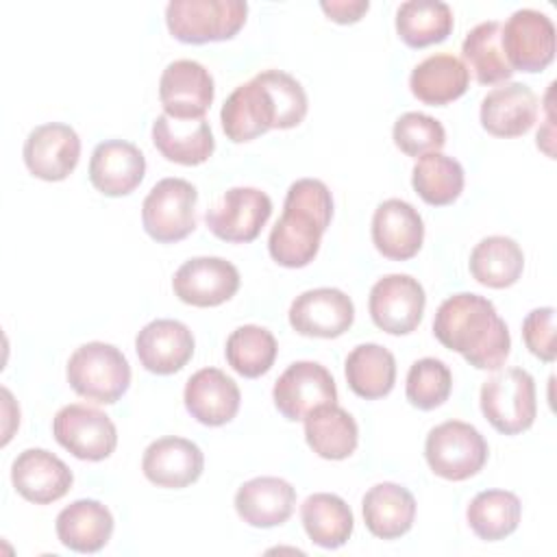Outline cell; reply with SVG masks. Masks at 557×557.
<instances>
[{"mask_svg": "<svg viewBox=\"0 0 557 557\" xmlns=\"http://www.w3.org/2000/svg\"><path fill=\"white\" fill-rule=\"evenodd\" d=\"M309 109L305 87L283 70H265L233 89L220 111L224 135L244 144L270 128L298 126Z\"/></svg>", "mask_w": 557, "mask_h": 557, "instance_id": "6da1fadb", "label": "cell"}, {"mask_svg": "<svg viewBox=\"0 0 557 557\" xmlns=\"http://www.w3.org/2000/svg\"><path fill=\"white\" fill-rule=\"evenodd\" d=\"M433 335L444 348L463 355L476 370H498L511 350L509 329L494 302L468 292L448 296L437 307Z\"/></svg>", "mask_w": 557, "mask_h": 557, "instance_id": "7a4b0ae2", "label": "cell"}, {"mask_svg": "<svg viewBox=\"0 0 557 557\" xmlns=\"http://www.w3.org/2000/svg\"><path fill=\"white\" fill-rule=\"evenodd\" d=\"M333 218V198L329 187L318 178H298L289 185L283 213L270 231V257L283 268L309 265L322 235Z\"/></svg>", "mask_w": 557, "mask_h": 557, "instance_id": "3957f363", "label": "cell"}, {"mask_svg": "<svg viewBox=\"0 0 557 557\" xmlns=\"http://www.w3.org/2000/svg\"><path fill=\"white\" fill-rule=\"evenodd\" d=\"M70 387L98 405L117 403L131 385V366L120 348L104 342H87L67 359Z\"/></svg>", "mask_w": 557, "mask_h": 557, "instance_id": "277c9868", "label": "cell"}, {"mask_svg": "<svg viewBox=\"0 0 557 557\" xmlns=\"http://www.w3.org/2000/svg\"><path fill=\"white\" fill-rule=\"evenodd\" d=\"M246 15L244 0H172L165 7L168 30L183 44L231 39L246 24Z\"/></svg>", "mask_w": 557, "mask_h": 557, "instance_id": "5b68a950", "label": "cell"}, {"mask_svg": "<svg viewBox=\"0 0 557 557\" xmlns=\"http://www.w3.org/2000/svg\"><path fill=\"white\" fill-rule=\"evenodd\" d=\"M481 411L503 435H518L535 422V381L522 368L494 372L481 385Z\"/></svg>", "mask_w": 557, "mask_h": 557, "instance_id": "8992f818", "label": "cell"}, {"mask_svg": "<svg viewBox=\"0 0 557 557\" xmlns=\"http://www.w3.org/2000/svg\"><path fill=\"white\" fill-rule=\"evenodd\" d=\"M485 437L468 422L448 420L433 426L424 442V457L433 474L446 481H466L487 461Z\"/></svg>", "mask_w": 557, "mask_h": 557, "instance_id": "52a82bcc", "label": "cell"}, {"mask_svg": "<svg viewBox=\"0 0 557 557\" xmlns=\"http://www.w3.org/2000/svg\"><path fill=\"white\" fill-rule=\"evenodd\" d=\"M198 191L185 178H161L144 198V231L159 244L185 239L196 228Z\"/></svg>", "mask_w": 557, "mask_h": 557, "instance_id": "ba28073f", "label": "cell"}, {"mask_svg": "<svg viewBox=\"0 0 557 557\" xmlns=\"http://www.w3.org/2000/svg\"><path fill=\"white\" fill-rule=\"evenodd\" d=\"M54 440L83 461H102L117 446V429L113 420L89 405H65L52 420Z\"/></svg>", "mask_w": 557, "mask_h": 557, "instance_id": "9c48e42d", "label": "cell"}, {"mask_svg": "<svg viewBox=\"0 0 557 557\" xmlns=\"http://www.w3.org/2000/svg\"><path fill=\"white\" fill-rule=\"evenodd\" d=\"M272 213V200L257 187L226 189L205 213L209 231L231 244H248L259 237Z\"/></svg>", "mask_w": 557, "mask_h": 557, "instance_id": "30bf717a", "label": "cell"}, {"mask_svg": "<svg viewBox=\"0 0 557 557\" xmlns=\"http://www.w3.org/2000/svg\"><path fill=\"white\" fill-rule=\"evenodd\" d=\"M503 50L511 70L542 72L555 59V24L535 9H518L503 24Z\"/></svg>", "mask_w": 557, "mask_h": 557, "instance_id": "8fae6325", "label": "cell"}, {"mask_svg": "<svg viewBox=\"0 0 557 557\" xmlns=\"http://www.w3.org/2000/svg\"><path fill=\"white\" fill-rule=\"evenodd\" d=\"M424 305V287L409 274H387L379 278L368 298L372 322L389 335H407L416 331Z\"/></svg>", "mask_w": 557, "mask_h": 557, "instance_id": "7c38bea8", "label": "cell"}, {"mask_svg": "<svg viewBox=\"0 0 557 557\" xmlns=\"http://www.w3.org/2000/svg\"><path fill=\"white\" fill-rule=\"evenodd\" d=\"M274 407L292 422L305 420L315 407L337 403L331 372L318 361H296L285 368L272 387Z\"/></svg>", "mask_w": 557, "mask_h": 557, "instance_id": "4fadbf2b", "label": "cell"}, {"mask_svg": "<svg viewBox=\"0 0 557 557\" xmlns=\"http://www.w3.org/2000/svg\"><path fill=\"white\" fill-rule=\"evenodd\" d=\"M213 76L191 59L165 65L159 78V100L165 115L176 120H200L213 102Z\"/></svg>", "mask_w": 557, "mask_h": 557, "instance_id": "5bb4252c", "label": "cell"}, {"mask_svg": "<svg viewBox=\"0 0 557 557\" xmlns=\"http://www.w3.org/2000/svg\"><path fill=\"white\" fill-rule=\"evenodd\" d=\"M355 322V305L337 287L307 289L289 307V324L307 337L333 339L344 335Z\"/></svg>", "mask_w": 557, "mask_h": 557, "instance_id": "9a60e30c", "label": "cell"}, {"mask_svg": "<svg viewBox=\"0 0 557 557\" xmlns=\"http://www.w3.org/2000/svg\"><path fill=\"white\" fill-rule=\"evenodd\" d=\"M24 163L35 178L63 181L67 178L81 157V139L76 131L61 122L35 126L22 148Z\"/></svg>", "mask_w": 557, "mask_h": 557, "instance_id": "2e32d148", "label": "cell"}, {"mask_svg": "<svg viewBox=\"0 0 557 557\" xmlns=\"http://www.w3.org/2000/svg\"><path fill=\"white\" fill-rule=\"evenodd\" d=\"M172 289L185 305L218 307L239 289V272L222 257H194L174 272Z\"/></svg>", "mask_w": 557, "mask_h": 557, "instance_id": "e0dca14e", "label": "cell"}, {"mask_svg": "<svg viewBox=\"0 0 557 557\" xmlns=\"http://www.w3.org/2000/svg\"><path fill=\"white\" fill-rule=\"evenodd\" d=\"M11 483L28 503L50 505L70 492L74 474L67 463L50 450L26 448L13 459Z\"/></svg>", "mask_w": 557, "mask_h": 557, "instance_id": "ac0fdd59", "label": "cell"}, {"mask_svg": "<svg viewBox=\"0 0 557 557\" xmlns=\"http://www.w3.org/2000/svg\"><path fill=\"white\" fill-rule=\"evenodd\" d=\"M141 470L157 487L183 490L200 479L205 470V455L191 440L168 435L154 440L144 450Z\"/></svg>", "mask_w": 557, "mask_h": 557, "instance_id": "d6986e66", "label": "cell"}, {"mask_svg": "<svg viewBox=\"0 0 557 557\" xmlns=\"http://www.w3.org/2000/svg\"><path fill=\"white\" fill-rule=\"evenodd\" d=\"M424 242V222L418 209L400 198L383 200L372 215V244L392 261L418 255Z\"/></svg>", "mask_w": 557, "mask_h": 557, "instance_id": "ffe728a7", "label": "cell"}, {"mask_svg": "<svg viewBox=\"0 0 557 557\" xmlns=\"http://www.w3.org/2000/svg\"><path fill=\"white\" fill-rule=\"evenodd\" d=\"M135 352L148 372L174 374L194 357V335L183 322L159 318L137 333Z\"/></svg>", "mask_w": 557, "mask_h": 557, "instance_id": "44dd1931", "label": "cell"}, {"mask_svg": "<svg viewBox=\"0 0 557 557\" xmlns=\"http://www.w3.org/2000/svg\"><path fill=\"white\" fill-rule=\"evenodd\" d=\"M146 174L144 152L124 139H107L98 144L89 159L91 185L111 198L126 196L139 187Z\"/></svg>", "mask_w": 557, "mask_h": 557, "instance_id": "7402d4cb", "label": "cell"}, {"mask_svg": "<svg viewBox=\"0 0 557 557\" xmlns=\"http://www.w3.org/2000/svg\"><path fill=\"white\" fill-rule=\"evenodd\" d=\"M183 400L185 409L200 424L222 426L237 416L242 394L237 383L222 370L202 368L187 379Z\"/></svg>", "mask_w": 557, "mask_h": 557, "instance_id": "603a6c76", "label": "cell"}, {"mask_svg": "<svg viewBox=\"0 0 557 557\" xmlns=\"http://www.w3.org/2000/svg\"><path fill=\"white\" fill-rule=\"evenodd\" d=\"M481 126L494 137H520L537 117V96L524 83H503L481 102Z\"/></svg>", "mask_w": 557, "mask_h": 557, "instance_id": "cb8c5ba5", "label": "cell"}, {"mask_svg": "<svg viewBox=\"0 0 557 557\" xmlns=\"http://www.w3.org/2000/svg\"><path fill=\"white\" fill-rule=\"evenodd\" d=\"M296 505V490L278 476H257L246 481L235 494L237 516L257 529L281 527L289 520Z\"/></svg>", "mask_w": 557, "mask_h": 557, "instance_id": "d4e9b609", "label": "cell"}, {"mask_svg": "<svg viewBox=\"0 0 557 557\" xmlns=\"http://www.w3.org/2000/svg\"><path fill=\"white\" fill-rule=\"evenodd\" d=\"M152 144L161 157L181 165H200L215 150V139L205 117L176 120L165 113L152 122Z\"/></svg>", "mask_w": 557, "mask_h": 557, "instance_id": "484cf974", "label": "cell"}, {"mask_svg": "<svg viewBox=\"0 0 557 557\" xmlns=\"http://www.w3.org/2000/svg\"><path fill=\"white\" fill-rule=\"evenodd\" d=\"M361 511L363 522L374 537L396 540L413 527L416 498L407 487L383 481L363 494Z\"/></svg>", "mask_w": 557, "mask_h": 557, "instance_id": "4316f807", "label": "cell"}, {"mask_svg": "<svg viewBox=\"0 0 557 557\" xmlns=\"http://www.w3.org/2000/svg\"><path fill=\"white\" fill-rule=\"evenodd\" d=\"M54 529L65 548L76 553H98L111 540L113 516L100 500L81 498L59 511Z\"/></svg>", "mask_w": 557, "mask_h": 557, "instance_id": "83f0119b", "label": "cell"}, {"mask_svg": "<svg viewBox=\"0 0 557 557\" xmlns=\"http://www.w3.org/2000/svg\"><path fill=\"white\" fill-rule=\"evenodd\" d=\"M470 85V70L466 63L448 52H437L420 61L409 76L411 94L431 107H444L466 94Z\"/></svg>", "mask_w": 557, "mask_h": 557, "instance_id": "f1b7e54d", "label": "cell"}, {"mask_svg": "<svg viewBox=\"0 0 557 557\" xmlns=\"http://www.w3.org/2000/svg\"><path fill=\"white\" fill-rule=\"evenodd\" d=\"M305 440L318 457L339 461L355 453L359 426L337 403L322 405L305 416Z\"/></svg>", "mask_w": 557, "mask_h": 557, "instance_id": "f546056e", "label": "cell"}, {"mask_svg": "<svg viewBox=\"0 0 557 557\" xmlns=\"http://www.w3.org/2000/svg\"><path fill=\"white\" fill-rule=\"evenodd\" d=\"M524 270V252L516 239L505 235L483 237L470 252V274L476 283L505 289L518 283Z\"/></svg>", "mask_w": 557, "mask_h": 557, "instance_id": "4dcf8cb0", "label": "cell"}, {"mask_svg": "<svg viewBox=\"0 0 557 557\" xmlns=\"http://www.w3.org/2000/svg\"><path fill=\"white\" fill-rule=\"evenodd\" d=\"M348 387L366 400L383 398L396 383V359L381 344L355 346L344 363Z\"/></svg>", "mask_w": 557, "mask_h": 557, "instance_id": "1f68e13d", "label": "cell"}, {"mask_svg": "<svg viewBox=\"0 0 557 557\" xmlns=\"http://www.w3.org/2000/svg\"><path fill=\"white\" fill-rule=\"evenodd\" d=\"M300 520L309 540L322 548H339L348 542L355 518L344 498L329 492H315L300 505Z\"/></svg>", "mask_w": 557, "mask_h": 557, "instance_id": "d6a6232c", "label": "cell"}, {"mask_svg": "<svg viewBox=\"0 0 557 557\" xmlns=\"http://www.w3.org/2000/svg\"><path fill=\"white\" fill-rule=\"evenodd\" d=\"M453 24V9L442 0H407L396 11V33L409 48L444 41Z\"/></svg>", "mask_w": 557, "mask_h": 557, "instance_id": "836d02e7", "label": "cell"}, {"mask_svg": "<svg viewBox=\"0 0 557 557\" xmlns=\"http://www.w3.org/2000/svg\"><path fill=\"white\" fill-rule=\"evenodd\" d=\"M461 54L481 85L507 83L513 74L503 50V24L496 20L476 24L466 35Z\"/></svg>", "mask_w": 557, "mask_h": 557, "instance_id": "e575fe53", "label": "cell"}, {"mask_svg": "<svg viewBox=\"0 0 557 557\" xmlns=\"http://www.w3.org/2000/svg\"><path fill=\"white\" fill-rule=\"evenodd\" d=\"M520 498L507 490L479 492L466 509L470 529L485 542H498L511 535L520 524Z\"/></svg>", "mask_w": 557, "mask_h": 557, "instance_id": "d590c367", "label": "cell"}, {"mask_svg": "<svg viewBox=\"0 0 557 557\" xmlns=\"http://www.w3.org/2000/svg\"><path fill=\"white\" fill-rule=\"evenodd\" d=\"M463 181L461 163L442 152L422 154L411 172L416 194L433 207L453 205L463 191Z\"/></svg>", "mask_w": 557, "mask_h": 557, "instance_id": "8d00e7d4", "label": "cell"}, {"mask_svg": "<svg viewBox=\"0 0 557 557\" xmlns=\"http://www.w3.org/2000/svg\"><path fill=\"white\" fill-rule=\"evenodd\" d=\"M276 352L278 346L274 335L257 324L237 326L228 335L224 348L228 366L246 379H257L265 374L274 366Z\"/></svg>", "mask_w": 557, "mask_h": 557, "instance_id": "74e56055", "label": "cell"}, {"mask_svg": "<svg viewBox=\"0 0 557 557\" xmlns=\"http://www.w3.org/2000/svg\"><path fill=\"white\" fill-rule=\"evenodd\" d=\"M450 389H453V374L444 361L435 357H422L411 363L407 372L405 394L413 407L422 411H431L448 400Z\"/></svg>", "mask_w": 557, "mask_h": 557, "instance_id": "f35d334b", "label": "cell"}, {"mask_svg": "<svg viewBox=\"0 0 557 557\" xmlns=\"http://www.w3.org/2000/svg\"><path fill=\"white\" fill-rule=\"evenodd\" d=\"M392 137L400 152L416 159L429 152H440V148L446 144V131L442 122L420 111L403 113L394 122Z\"/></svg>", "mask_w": 557, "mask_h": 557, "instance_id": "ab89813d", "label": "cell"}, {"mask_svg": "<svg viewBox=\"0 0 557 557\" xmlns=\"http://www.w3.org/2000/svg\"><path fill=\"white\" fill-rule=\"evenodd\" d=\"M522 339L531 355L550 363L555 361V309L553 307H537L527 313L522 320Z\"/></svg>", "mask_w": 557, "mask_h": 557, "instance_id": "60d3db41", "label": "cell"}, {"mask_svg": "<svg viewBox=\"0 0 557 557\" xmlns=\"http://www.w3.org/2000/svg\"><path fill=\"white\" fill-rule=\"evenodd\" d=\"M320 9L329 15V20L337 24H355L370 9V2L368 0H331V2H322Z\"/></svg>", "mask_w": 557, "mask_h": 557, "instance_id": "b9f144b4", "label": "cell"}]
</instances>
